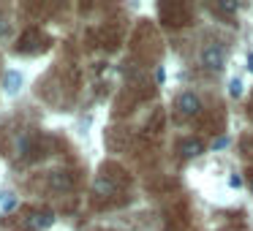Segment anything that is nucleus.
I'll return each instance as SVG.
<instances>
[{
    "label": "nucleus",
    "mask_w": 253,
    "mask_h": 231,
    "mask_svg": "<svg viewBox=\"0 0 253 231\" xmlns=\"http://www.w3.org/2000/svg\"><path fill=\"white\" fill-rule=\"evenodd\" d=\"M19 87H22V74L8 71L6 77H3V90H6L8 95H14V93H19Z\"/></svg>",
    "instance_id": "nucleus-7"
},
{
    "label": "nucleus",
    "mask_w": 253,
    "mask_h": 231,
    "mask_svg": "<svg viewBox=\"0 0 253 231\" xmlns=\"http://www.w3.org/2000/svg\"><path fill=\"white\" fill-rule=\"evenodd\" d=\"M248 68L253 71V55H248Z\"/></svg>",
    "instance_id": "nucleus-13"
},
{
    "label": "nucleus",
    "mask_w": 253,
    "mask_h": 231,
    "mask_svg": "<svg viewBox=\"0 0 253 231\" xmlns=\"http://www.w3.org/2000/svg\"><path fill=\"white\" fill-rule=\"evenodd\" d=\"M174 109H177V117H180V120H191V117H196L199 112H202V101L193 93H182V95H177Z\"/></svg>",
    "instance_id": "nucleus-2"
},
{
    "label": "nucleus",
    "mask_w": 253,
    "mask_h": 231,
    "mask_svg": "<svg viewBox=\"0 0 253 231\" xmlns=\"http://www.w3.org/2000/svg\"><path fill=\"white\" fill-rule=\"evenodd\" d=\"M158 14L164 17L166 25H171V28H177V25H188V8L182 6H169V3H164V6H158Z\"/></svg>",
    "instance_id": "nucleus-4"
},
{
    "label": "nucleus",
    "mask_w": 253,
    "mask_h": 231,
    "mask_svg": "<svg viewBox=\"0 0 253 231\" xmlns=\"http://www.w3.org/2000/svg\"><path fill=\"white\" fill-rule=\"evenodd\" d=\"M74 182V177L68 174V171H52L49 174V185L55 188V191H68Z\"/></svg>",
    "instance_id": "nucleus-6"
},
{
    "label": "nucleus",
    "mask_w": 253,
    "mask_h": 231,
    "mask_svg": "<svg viewBox=\"0 0 253 231\" xmlns=\"http://www.w3.org/2000/svg\"><path fill=\"white\" fill-rule=\"evenodd\" d=\"M14 207H17V196L14 193H3L0 196V209L6 212V209H14Z\"/></svg>",
    "instance_id": "nucleus-8"
},
{
    "label": "nucleus",
    "mask_w": 253,
    "mask_h": 231,
    "mask_svg": "<svg viewBox=\"0 0 253 231\" xmlns=\"http://www.w3.org/2000/svg\"><path fill=\"white\" fill-rule=\"evenodd\" d=\"M202 66L210 68V71H220L226 66V52L220 44H207L202 49Z\"/></svg>",
    "instance_id": "nucleus-3"
},
{
    "label": "nucleus",
    "mask_w": 253,
    "mask_h": 231,
    "mask_svg": "<svg viewBox=\"0 0 253 231\" xmlns=\"http://www.w3.org/2000/svg\"><path fill=\"white\" fill-rule=\"evenodd\" d=\"M164 79H166V71H164V66H161L158 71H155V82H164Z\"/></svg>",
    "instance_id": "nucleus-11"
},
{
    "label": "nucleus",
    "mask_w": 253,
    "mask_h": 231,
    "mask_svg": "<svg viewBox=\"0 0 253 231\" xmlns=\"http://www.w3.org/2000/svg\"><path fill=\"white\" fill-rule=\"evenodd\" d=\"M220 11H223V14H234L237 11V8H240V6H237V3H220Z\"/></svg>",
    "instance_id": "nucleus-9"
},
{
    "label": "nucleus",
    "mask_w": 253,
    "mask_h": 231,
    "mask_svg": "<svg viewBox=\"0 0 253 231\" xmlns=\"http://www.w3.org/2000/svg\"><path fill=\"white\" fill-rule=\"evenodd\" d=\"M229 93H231V95H240V93H242V84H240V79H234V82H231Z\"/></svg>",
    "instance_id": "nucleus-10"
},
{
    "label": "nucleus",
    "mask_w": 253,
    "mask_h": 231,
    "mask_svg": "<svg viewBox=\"0 0 253 231\" xmlns=\"http://www.w3.org/2000/svg\"><path fill=\"white\" fill-rule=\"evenodd\" d=\"M215 150H220V147H226V136H220V139H215V144H212Z\"/></svg>",
    "instance_id": "nucleus-12"
},
{
    "label": "nucleus",
    "mask_w": 253,
    "mask_h": 231,
    "mask_svg": "<svg viewBox=\"0 0 253 231\" xmlns=\"http://www.w3.org/2000/svg\"><path fill=\"white\" fill-rule=\"evenodd\" d=\"M177 150H180V155L182 158H196L199 153H204V144H202V139H180V144H177Z\"/></svg>",
    "instance_id": "nucleus-5"
},
{
    "label": "nucleus",
    "mask_w": 253,
    "mask_h": 231,
    "mask_svg": "<svg viewBox=\"0 0 253 231\" xmlns=\"http://www.w3.org/2000/svg\"><path fill=\"white\" fill-rule=\"evenodd\" d=\"M55 215L46 209H28L22 215V231H44L46 226H52Z\"/></svg>",
    "instance_id": "nucleus-1"
}]
</instances>
